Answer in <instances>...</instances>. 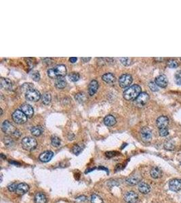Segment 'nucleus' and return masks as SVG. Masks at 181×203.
I'll list each match as a JSON object with an SVG mask.
<instances>
[{
	"label": "nucleus",
	"mask_w": 181,
	"mask_h": 203,
	"mask_svg": "<svg viewBox=\"0 0 181 203\" xmlns=\"http://www.w3.org/2000/svg\"><path fill=\"white\" fill-rule=\"evenodd\" d=\"M141 93V87L138 85H133L126 89L123 93L124 99L128 101L135 100Z\"/></svg>",
	"instance_id": "1"
},
{
	"label": "nucleus",
	"mask_w": 181,
	"mask_h": 203,
	"mask_svg": "<svg viewBox=\"0 0 181 203\" xmlns=\"http://www.w3.org/2000/svg\"><path fill=\"white\" fill-rule=\"evenodd\" d=\"M67 72L66 66L63 64H59L48 70V75L51 79H56L58 77H64L67 75Z\"/></svg>",
	"instance_id": "2"
},
{
	"label": "nucleus",
	"mask_w": 181,
	"mask_h": 203,
	"mask_svg": "<svg viewBox=\"0 0 181 203\" xmlns=\"http://www.w3.org/2000/svg\"><path fill=\"white\" fill-rule=\"evenodd\" d=\"M21 145L25 150L27 151H31L36 148L38 143L35 139L31 137H25L22 139Z\"/></svg>",
	"instance_id": "3"
},
{
	"label": "nucleus",
	"mask_w": 181,
	"mask_h": 203,
	"mask_svg": "<svg viewBox=\"0 0 181 203\" xmlns=\"http://www.w3.org/2000/svg\"><path fill=\"white\" fill-rule=\"evenodd\" d=\"M12 119L15 123L18 125H21V124L25 123L27 121V117L26 116V115L24 113L23 111L20 110H15L14 112L12 113Z\"/></svg>",
	"instance_id": "4"
},
{
	"label": "nucleus",
	"mask_w": 181,
	"mask_h": 203,
	"mask_svg": "<svg viewBox=\"0 0 181 203\" xmlns=\"http://www.w3.org/2000/svg\"><path fill=\"white\" fill-rule=\"evenodd\" d=\"M149 100V95L146 92H141L140 95H138L136 100H134V105L141 108L145 105L147 103Z\"/></svg>",
	"instance_id": "5"
},
{
	"label": "nucleus",
	"mask_w": 181,
	"mask_h": 203,
	"mask_svg": "<svg viewBox=\"0 0 181 203\" xmlns=\"http://www.w3.org/2000/svg\"><path fill=\"white\" fill-rule=\"evenodd\" d=\"M25 98L29 101L37 102L41 98V94L38 90L32 88L26 92Z\"/></svg>",
	"instance_id": "6"
},
{
	"label": "nucleus",
	"mask_w": 181,
	"mask_h": 203,
	"mask_svg": "<svg viewBox=\"0 0 181 203\" xmlns=\"http://www.w3.org/2000/svg\"><path fill=\"white\" fill-rule=\"evenodd\" d=\"M133 79L132 75L129 74H124L119 79V86L122 88H126L132 84Z\"/></svg>",
	"instance_id": "7"
},
{
	"label": "nucleus",
	"mask_w": 181,
	"mask_h": 203,
	"mask_svg": "<svg viewBox=\"0 0 181 203\" xmlns=\"http://www.w3.org/2000/svg\"><path fill=\"white\" fill-rule=\"evenodd\" d=\"M1 129L4 133H5L7 135L14 134L16 131V129L14 127V126L8 121H5L3 122L1 125Z\"/></svg>",
	"instance_id": "8"
},
{
	"label": "nucleus",
	"mask_w": 181,
	"mask_h": 203,
	"mask_svg": "<svg viewBox=\"0 0 181 203\" xmlns=\"http://www.w3.org/2000/svg\"><path fill=\"white\" fill-rule=\"evenodd\" d=\"M138 199V196L134 191L126 192L124 195V200L126 203H136Z\"/></svg>",
	"instance_id": "9"
},
{
	"label": "nucleus",
	"mask_w": 181,
	"mask_h": 203,
	"mask_svg": "<svg viewBox=\"0 0 181 203\" xmlns=\"http://www.w3.org/2000/svg\"><path fill=\"white\" fill-rule=\"evenodd\" d=\"M141 136L142 139L145 142L151 141L152 139V132L149 128L145 127L142 128L141 131Z\"/></svg>",
	"instance_id": "10"
},
{
	"label": "nucleus",
	"mask_w": 181,
	"mask_h": 203,
	"mask_svg": "<svg viewBox=\"0 0 181 203\" xmlns=\"http://www.w3.org/2000/svg\"><path fill=\"white\" fill-rule=\"evenodd\" d=\"M170 190L173 192H178L181 190V180L178 179H174L169 182Z\"/></svg>",
	"instance_id": "11"
},
{
	"label": "nucleus",
	"mask_w": 181,
	"mask_h": 203,
	"mask_svg": "<svg viewBox=\"0 0 181 203\" xmlns=\"http://www.w3.org/2000/svg\"><path fill=\"white\" fill-rule=\"evenodd\" d=\"M155 82L158 85V87H160L161 88H165V87H166L168 86V81L167 77L164 75H159L158 77H157Z\"/></svg>",
	"instance_id": "12"
},
{
	"label": "nucleus",
	"mask_w": 181,
	"mask_h": 203,
	"mask_svg": "<svg viewBox=\"0 0 181 203\" xmlns=\"http://www.w3.org/2000/svg\"><path fill=\"white\" fill-rule=\"evenodd\" d=\"M156 123L160 129L167 128V126L169 124V119L165 116H161L158 118Z\"/></svg>",
	"instance_id": "13"
},
{
	"label": "nucleus",
	"mask_w": 181,
	"mask_h": 203,
	"mask_svg": "<svg viewBox=\"0 0 181 203\" xmlns=\"http://www.w3.org/2000/svg\"><path fill=\"white\" fill-rule=\"evenodd\" d=\"M21 110L25 113L26 116L29 118H31L34 114V110L33 107L28 104H23L21 106Z\"/></svg>",
	"instance_id": "14"
},
{
	"label": "nucleus",
	"mask_w": 181,
	"mask_h": 203,
	"mask_svg": "<svg viewBox=\"0 0 181 203\" xmlns=\"http://www.w3.org/2000/svg\"><path fill=\"white\" fill-rule=\"evenodd\" d=\"M54 156V152L52 151H45L41 153L40 156H39V159L40 161L43 163H48L52 158V157Z\"/></svg>",
	"instance_id": "15"
},
{
	"label": "nucleus",
	"mask_w": 181,
	"mask_h": 203,
	"mask_svg": "<svg viewBox=\"0 0 181 203\" xmlns=\"http://www.w3.org/2000/svg\"><path fill=\"white\" fill-rule=\"evenodd\" d=\"M29 190V185L25 184V183H20L18 184L17 186L16 193L18 195H23L27 192Z\"/></svg>",
	"instance_id": "16"
},
{
	"label": "nucleus",
	"mask_w": 181,
	"mask_h": 203,
	"mask_svg": "<svg viewBox=\"0 0 181 203\" xmlns=\"http://www.w3.org/2000/svg\"><path fill=\"white\" fill-rule=\"evenodd\" d=\"M99 88V83L97 81L93 80L90 83L88 86V93L90 95H94Z\"/></svg>",
	"instance_id": "17"
},
{
	"label": "nucleus",
	"mask_w": 181,
	"mask_h": 203,
	"mask_svg": "<svg viewBox=\"0 0 181 203\" xmlns=\"http://www.w3.org/2000/svg\"><path fill=\"white\" fill-rule=\"evenodd\" d=\"M138 190L141 194H147L151 191V187L147 183L140 182L138 184Z\"/></svg>",
	"instance_id": "18"
},
{
	"label": "nucleus",
	"mask_w": 181,
	"mask_h": 203,
	"mask_svg": "<svg viewBox=\"0 0 181 203\" xmlns=\"http://www.w3.org/2000/svg\"><path fill=\"white\" fill-rule=\"evenodd\" d=\"M1 87L6 90H10L12 89V81L7 78H1V81H0Z\"/></svg>",
	"instance_id": "19"
},
{
	"label": "nucleus",
	"mask_w": 181,
	"mask_h": 203,
	"mask_svg": "<svg viewBox=\"0 0 181 203\" xmlns=\"http://www.w3.org/2000/svg\"><path fill=\"white\" fill-rule=\"evenodd\" d=\"M35 203H47V198L42 192H38L34 198Z\"/></svg>",
	"instance_id": "20"
},
{
	"label": "nucleus",
	"mask_w": 181,
	"mask_h": 203,
	"mask_svg": "<svg viewBox=\"0 0 181 203\" xmlns=\"http://www.w3.org/2000/svg\"><path fill=\"white\" fill-rule=\"evenodd\" d=\"M104 125L108 127H112L116 123V119L113 115H107L104 119Z\"/></svg>",
	"instance_id": "21"
},
{
	"label": "nucleus",
	"mask_w": 181,
	"mask_h": 203,
	"mask_svg": "<svg viewBox=\"0 0 181 203\" xmlns=\"http://www.w3.org/2000/svg\"><path fill=\"white\" fill-rule=\"evenodd\" d=\"M102 79L104 81V82L107 83H113L115 81L116 79L114 75H113L112 73H106L102 76Z\"/></svg>",
	"instance_id": "22"
},
{
	"label": "nucleus",
	"mask_w": 181,
	"mask_h": 203,
	"mask_svg": "<svg viewBox=\"0 0 181 203\" xmlns=\"http://www.w3.org/2000/svg\"><path fill=\"white\" fill-rule=\"evenodd\" d=\"M43 128L41 126L38 125V126H34L31 129V133L34 136H40L43 133Z\"/></svg>",
	"instance_id": "23"
},
{
	"label": "nucleus",
	"mask_w": 181,
	"mask_h": 203,
	"mask_svg": "<svg viewBox=\"0 0 181 203\" xmlns=\"http://www.w3.org/2000/svg\"><path fill=\"white\" fill-rule=\"evenodd\" d=\"M140 181L141 178L138 175H131L126 178V182H127L128 184L132 185L138 184V183L140 182Z\"/></svg>",
	"instance_id": "24"
},
{
	"label": "nucleus",
	"mask_w": 181,
	"mask_h": 203,
	"mask_svg": "<svg viewBox=\"0 0 181 203\" xmlns=\"http://www.w3.org/2000/svg\"><path fill=\"white\" fill-rule=\"evenodd\" d=\"M150 174L153 179H158L162 176V171L158 167H154L151 170Z\"/></svg>",
	"instance_id": "25"
},
{
	"label": "nucleus",
	"mask_w": 181,
	"mask_h": 203,
	"mask_svg": "<svg viewBox=\"0 0 181 203\" xmlns=\"http://www.w3.org/2000/svg\"><path fill=\"white\" fill-rule=\"evenodd\" d=\"M55 86L58 89H63L67 86L66 80L64 77H58L56 79Z\"/></svg>",
	"instance_id": "26"
},
{
	"label": "nucleus",
	"mask_w": 181,
	"mask_h": 203,
	"mask_svg": "<svg viewBox=\"0 0 181 203\" xmlns=\"http://www.w3.org/2000/svg\"><path fill=\"white\" fill-rule=\"evenodd\" d=\"M52 97L50 93L48 92H45L42 95V102L45 105H48L51 102Z\"/></svg>",
	"instance_id": "27"
},
{
	"label": "nucleus",
	"mask_w": 181,
	"mask_h": 203,
	"mask_svg": "<svg viewBox=\"0 0 181 203\" xmlns=\"http://www.w3.org/2000/svg\"><path fill=\"white\" fill-rule=\"evenodd\" d=\"M91 203H103V200L100 196L94 194L91 196Z\"/></svg>",
	"instance_id": "28"
},
{
	"label": "nucleus",
	"mask_w": 181,
	"mask_h": 203,
	"mask_svg": "<svg viewBox=\"0 0 181 203\" xmlns=\"http://www.w3.org/2000/svg\"><path fill=\"white\" fill-rule=\"evenodd\" d=\"M51 144L54 147H58L61 144V140L57 136H52L51 138Z\"/></svg>",
	"instance_id": "29"
},
{
	"label": "nucleus",
	"mask_w": 181,
	"mask_h": 203,
	"mask_svg": "<svg viewBox=\"0 0 181 203\" xmlns=\"http://www.w3.org/2000/svg\"><path fill=\"white\" fill-rule=\"evenodd\" d=\"M68 77L71 81L76 82L79 79L80 75L77 73H71L68 75Z\"/></svg>",
	"instance_id": "30"
},
{
	"label": "nucleus",
	"mask_w": 181,
	"mask_h": 203,
	"mask_svg": "<svg viewBox=\"0 0 181 203\" xmlns=\"http://www.w3.org/2000/svg\"><path fill=\"white\" fill-rule=\"evenodd\" d=\"M164 148L167 150H173L175 148V145H174L173 141H172L171 140H168L164 144Z\"/></svg>",
	"instance_id": "31"
},
{
	"label": "nucleus",
	"mask_w": 181,
	"mask_h": 203,
	"mask_svg": "<svg viewBox=\"0 0 181 203\" xmlns=\"http://www.w3.org/2000/svg\"><path fill=\"white\" fill-rule=\"evenodd\" d=\"M75 100H77V102H84L85 100H86V95H85L84 93H78L77 94H76L75 95Z\"/></svg>",
	"instance_id": "32"
},
{
	"label": "nucleus",
	"mask_w": 181,
	"mask_h": 203,
	"mask_svg": "<svg viewBox=\"0 0 181 203\" xmlns=\"http://www.w3.org/2000/svg\"><path fill=\"white\" fill-rule=\"evenodd\" d=\"M4 142L6 146H12L13 144H14V141H13V139L11 138L10 137L6 136L4 138Z\"/></svg>",
	"instance_id": "33"
},
{
	"label": "nucleus",
	"mask_w": 181,
	"mask_h": 203,
	"mask_svg": "<svg viewBox=\"0 0 181 203\" xmlns=\"http://www.w3.org/2000/svg\"><path fill=\"white\" fill-rule=\"evenodd\" d=\"M168 66L171 69H175V68H177L178 66V63L176 60H170L168 62Z\"/></svg>",
	"instance_id": "34"
},
{
	"label": "nucleus",
	"mask_w": 181,
	"mask_h": 203,
	"mask_svg": "<svg viewBox=\"0 0 181 203\" xmlns=\"http://www.w3.org/2000/svg\"><path fill=\"white\" fill-rule=\"evenodd\" d=\"M120 61L122 63V64H124V66H129L132 62V59L130 58H121Z\"/></svg>",
	"instance_id": "35"
},
{
	"label": "nucleus",
	"mask_w": 181,
	"mask_h": 203,
	"mask_svg": "<svg viewBox=\"0 0 181 203\" xmlns=\"http://www.w3.org/2000/svg\"><path fill=\"white\" fill-rule=\"evenodd\" d=\"M149 87L152 91H159V87L155 83V82L151 81L149 83Z\"/></svg>",
	"instance_id": "36"
},
{
	"label": "nucleus",
	"mask_w": 181,
	"mask_h": 203,
	"mask_svg": "<svg viewBox=\"0 0 181 203\" xmlns=\"http://www.w3.org/2000/svg\"><path fill=\"white\" fill-rule=\"evenodd\" d=\"M17 186H18V184H17L16 183L14 182L8 185V189L11 192H16Z\"/></svg>",
	"instance_id": "37"
},
{
	"label": "nucleus",
	"mask_w": 181,
	"mask_h": 203,
	"mask_svg": "<svg viewBox=\"0 0 181 203\" xmlns=\"http://www.w3.org/2000/svg\"><path fill=\"white\" fill-rule=\"evenodd\" d=\"M31 76L33 79L35 81H40V75L38 71H33L31 73Z\"/></svg>",
	"instance_id": "38"
},
{
	"label": "nucleus",
	"mask_w": 181,
	"mask_h": 203,
	"mask_svg": "<svg viewBox=\"0 0 181 203\" xmlns=\"http://www.w3.org/2000/svg\"><path fill=\"white\" fill-rule=\"evenodd\" d=\"M73 152L75 155H78L81 153V152L82 151V148L81 146H79V145H75L73 146Z\"/></svg>",
	"instance_id": "39"
},
{
	"label": "nucleus",
	"mask_w": 181,
	"mask_h": 203,
	"mask_svg": "<svg viewBox=\"0 0 181 203\" xmlns=\"http://www.w3.org/2000/svg\"><path fill=\"white\" fill-rule=\"evenodd\" d=\"M168 134H169V132L167 128L160 129V135H161V136L165 137V136H167Z\"/></svg>",
	"instance_id": "40"
},
{
	"label": "nucleus",
	"mask_w": 181,
	"mask_h": 203,
	"mask_svg": "<svg viewBox=\"0 0 181 203\" xmlns=\"http://www.w3.org/2000/svg\"><path fill=\"white\" fill-rule=\"evenodd\" d=\"M175 81H176V84L181 85V71L178 72V73L176 74Z\"/></svg>",
	"instance_id": "41"
},
{
	"label": "nucleus",
	"mask_w": 181,
	"mask_h": 203,
	"mask_svg": "<svg viewBox=\"0 0 181 203\" xmlns=\"http://www.w3.org/2000/svg\"><path fill=\"white\" fill-rule=\"evenodd\" d=\"M77 203H81V202L84 203L87 201V198L86 197V196H80V197H78L77 198Z\"/></svg>",
	"instance_id": "42"
},
{
	"label": "nucleus",
	"mask_w": 181,
	"mask_h": 203,
	"mask_svg": "<svg viewBox=\"0 0 181 203\" xmlns=\"http://www.w3.org/2000/svg\"><path fill=\"white\" fill-rule=\"evenodd\" d=\"M77 60V58L76 57H72L69 58V62L71 63H75L76 62V61Z\"/></svg>",
	"instance_id": "43"
},
{
	"label": "nucleus",
	"mask_w": 181,
	"mask_h": 203,
	"mask_svg": "<svg viewBox=\"0 0 181 203\" xmlns=\"http://www.w3.org/2000/svg\"><path fill=\"white\" fill-rule=\"evenodd\" d=\"M13 135H14V136H16L17 137H20L21 133H20V132H19L18 130H17V129H16V132H15V133H14V134H13Z\"/></svg>",
	"instance_id": "44"
},
{
	"label": "nucleus",
	"mask_w": 181,
	"mask_h": 203,
	"mask_svg": "<svg viewBox=\"0 0 181 203\" xmlns=\"http://www.w3.org/2000/svg\"><path fill=\"white\" fill-rule=\"evenodd\" d=\"M90 60V58H82V60L84 61V62H88L89 60Z\"/></svg>",
	"instance_id": "45"
},
{
	"label": "nucleus",
	"mask_w": 181,
	"mask_h": 203,
	"mask_svg": "<svg viewBox=\"0 0 181 203\" xmlns=\"http://www.w3.org/2000/svg\"><path fill=\"white\" fill-rule=\"evenodd\" d=\"M180 60H181V58H180Z\"/></svg>",
	"instance_id": "46"
}]
</instances>
